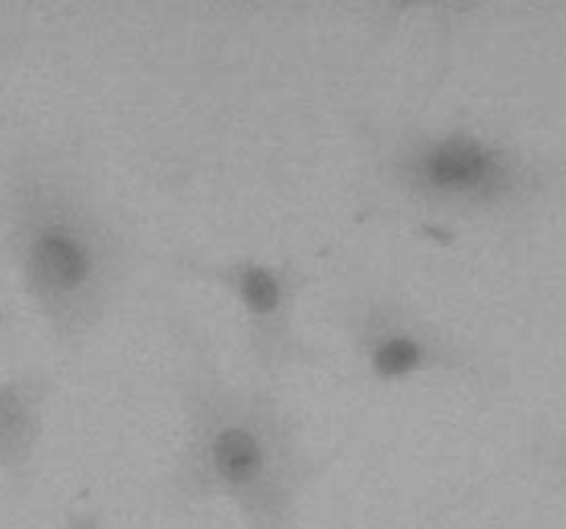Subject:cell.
Masks as SVG:
<instances>
[{"label": "cell", "mask_w": 566, "mask_h": 529, "mask_svg": "<svg viewBox=\"0 0 566 529\" xmlns=\"http://www.w3.org/2000/svg\"><path fill=\"white\" fill-rule=\"evenodd\" d=\"M558 161L470 125H406L367 152L373 198L428 228L505 225L536 211L558 187Z\"/></svg>", "instance_id": "3"}, {"label": "cell", "mask_w": 566, "mask_h": 529, "mask_svg": "<svg viewBox=\"0 0 566 529\" xmlns=\"http://www.w3.org/2000/svg\"><path fill=\"white\" fill-rule=\"evenodd\" d=\"M176 343L181 444L159 483L167 507L226 501L244 529H303V499L328 472L272 385L237 383L184 310L167 314Z\"/></svg>", "instance_id": "1"}, {"label": "cell", "mask_w": 566, "mask_h": 529, "mask_svg": "<svg viewBox=\"0 0 566 529\" xmlns=\"http://www.w3.org/2000/svg\"><path fill=\"white\" fill-rule=\"evenodd\" d=\"M542 461L544 466L553 468L560 479L566 483V438L564 441H553L542 449Z\"/></svg>", "instance_id": "7"}, {"label": "cell", "mask_w": 566, "mask_h": 529, "mask_svg": "<svg viewBox=\"0 0 566 529\" xmlns=\"http://www.w3.org/2000/svg\"><path fill=\"white\" fill-rule=\"evenodd\" d=\"M334 319L364 378L375 385L450 378L470 389L492 391L503 378L497 363L472 338L428 316L391 286L353 288L339 299Z\"/></svg>", "instance_id": "4"}, {"label": "cell", "mask_w": 566, "mask_h": 529, "mask_svg": "<svg viewBox=\"0 0 566 529\" xmlns=\"http://www.w3.org/2000/svg\"><path fill=\"white\" fill-rule=\"evenodd\" d=\"M62 529H103V518L97 510H75L70 512Z\"/></svg>", "instance_id": "8"}, {"label": "cell", "mask_w": 566, "mask_h": 529, "mask_svg": "<svg viewBox=\"0 0 566 529\" xmlns=\"http://www.w3.org/2000/svg\"><path fill=\"white\" fill-rule=\"evenodd\" d=\"M3 330H7V314L0 310V338H3Z\"/></svg>", "instance_id": "9"}, {"label": "cell", "mask_w": 566, "mask_h": 529, "mask_svg": "<svg viewBox=\"0 0 566 529\" xmlns=\"http://www.w3.org/2000/svg\"><path fill=\"white\" fill-rule=\"evenodd\" d=\"M0 236L23 294L64 352H78L123 299L136 242L84 169L51 147L14 156Z\"/></svg>", "instance_id": "2"}, {"label": "cell", "mask_w": 566, "mask_h": 529, "mask_svg": "<svg viewBox=\"0 0 566 529\" xmlns=\"http://www.w3.org/2000/svg\"><path fill=\"white\" fill-rule=\"evenodd\" d=\"M53 380L29 369L0 380V472L14 488H29L45 435Z\"/></svg>", "instance_id": "6"}, {"label": "cell", "mask_w": 566, "mask_h": 529, "mask_svg": "<svg viewBox=\"0 0 566 529\" xmlns=\"http://www.w3.org/2000/svg\"><path fill=\"white\" fill-rule=\"evenodd\" d=\"M178 269L195 281L220 286L239 305L244 321V352L255 380L275 389L290 369L319 367L317 349L297 332V303L312 272L292 258H200L181 255Z\"/></svg>", "instance_id": "5"}]
</instances>
